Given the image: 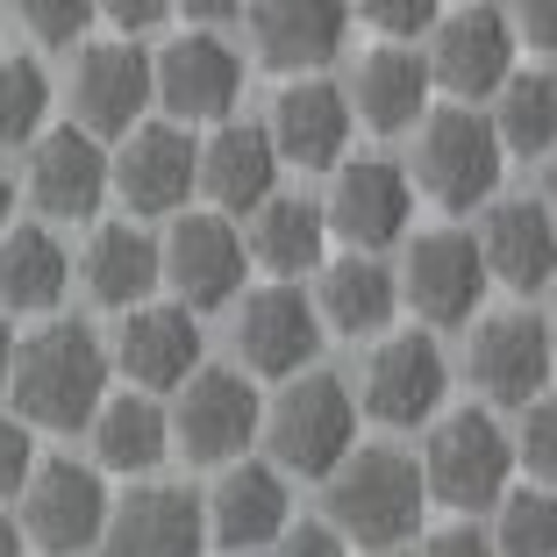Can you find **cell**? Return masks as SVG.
Instances as JSON below:
<instances>
[{
    "mask_svg": "<svg viewBox=\"0 0 557 557\" xmlns=\"http://www.w3.org/2000/svg\"><path fill=\"white\" fill-rule=\"evenodd\" d=\"M8 394L29 429H86L94 408L108 400V350L86 322H58L29 344H15Z\"/></svg>",
    "mask_w": 557,
    "mask_h": 557,
    "instance_id": "6da1fadb",
    "label": "cell"
},
{
    "mask_svg": "<svg viewBox=\"0 0 557 557\" xmlns=\"http://www.w3.org/2000/svg\"><path fill=\"white\" fill-rule=\"evenodd\" d=\"M422 508H429V486L408 450H350L329 472V522L350 543L394 550V543H408L422 529Z\"/></svg>",
    "mask_w": 557,
    "mask_h": 557,
    "instance_id": "7a4b0ae2",
    "label": "cell"
},
{
    "mask_svg": "<svg viewBox=\"0 0 557 557\" xmlns=\"http://www.w3.org/2000/svg\"><path fill=\"white\" fill-rule=\"evenodd\" d=\"M272 458L278 472L300 479H329L336 465L358 450V400L336 372H294V386L272 408Z\"/></svg>",
    "mask_w": 557,
    "mask_h": 557,
    "instance_id": "3957f363",
    "label": "cell"
},
{
    "mask_svg": "<svg viewBox=\"0 0 557 557\" xmlns=\"http://www.w3.org/2000/svg\"><path fill=\"white\" fill-rule=\"evenodd\" d=\"M500 172H508V144H500V129H493L486 115H472V108H436V115L422 122L414 180H422V194L443 200L450 214L486 208L493 186H500Z\"/></svg>",
    "mask_w": 557,
    "mask_h": 557,
    "instance_id": "277c9868",
    "label": "cell"
},
{
    "mask_svg": "<svg viewBox=\"0 0 557 557\" xmlns=\"http://www.w3.org/2000/svg\"><path fill=\"white\" fill-rule=\"evenodd\" d=\"M508 472H515V443L500 436V422H493L486 408L443 414L436 436H429V450H422L429 500H443V508H458V515L493 508V500L508 493Z\"/></svg>",
    "mask_w": 557,
    "mask_h": 557,
    "instance_id": "5b68a950",
    "label": "cell"
},
{
    "mask_svg": "<svg viewBox=\"0 0 557 557\" xmlns=\"http://www.w3.org/2000/svg\"><path fill=\"white\" fill-rule=\"evenodd\" d=\"M264 408H258V386H244V372H186V394L172 408V450H186L194 465H230L244 458V443L258 436Z\"/></svg>",
    "mask_w": 557,
    "mask_h": 557,
    "instance_id": "8992f818",
    "label": "cell"
},
{
    "mask_svg": "<svg viewBox=\"0 0 557 557\" xmlns=\"http://www.w3.org/2000/svg\"><path fill=\"white\" fill-rule=\"evenodd\" d=\"M108 529V486L94 465L50 458L22 479V536H36L50 557H79Z\"/></svg>",
    "mask_w": 557,
    "mask_h": 557,
    "instance_id": "52a82bcc",
    "label": "cell"
},
{
    "mask_svg": "<svg viewBox=\"0 0 557 557\" xmlns=\"http://www.w3.org/2000/svg\"><path fill=\"white\" fill-rule=\"evenodd\" d=\"M515 72V22L486 0L458 8V15H436V44H429V79L458 100L500 94V79Z\"/></svg>",
    "mask_w": 557,
    "mask_h": 557,
    "instance_id": "ba28073f",
    "label": "cell"
},
{
    "mask_svg": "<svg viewBox=\"0 0 557 557\" xmlns=\"http://www.w3.org/2000/svg\"><path fill=\"white\" fill-rule=\"evenodd\" d=\"M158 258L180 308H230L244 294V236L230 230V214H180Z\"/></svg>",
    "mask_w": 557,
    "mask_h": 557,
    "instance_id": "9c48e42d",
    "label": "cell"
},
{
    "mask_svg": "<svg viewBox=\"0 0 557 557\" xmlns=\"http://www.w3.org/2000/svg\"><path fill=\"white\" fill-rule=\"evenodd\" d=\"M400 286H408V300H414V314L422 322H472L479 314V300H486V286H493V272H486V258H479V236L472 230H429V236H414V250H408V264H400Z\"/></svg>",
    "mask_w": 557,
    "mask_h": 557,
    "instance_id": "30bf717a",
    "label": "cell"
},
{
    "mask_svg": "<svg viewBox=\"0 0 557 557\" xmlns=\"http://www.w3.org/2000/svg\"><path fill=\"white\" fill-rule=\"evenodd\" d=\"M100 557H208V500L186 486H136L108 508Z\"/></svg>",
    "mask_w": 557,
    "mask_h": 557,
    "instance_id": "8fae6325",
    "label": "cell"
},
{
    "mask_svg": "<svg viewBox=\"0 0 557 557\" xmlns=\"http://www.w3.org/2000/svg\"><path fill=\"white\" fill-rule=\"evenodd\" d=\"M236 350H244L250 372L294 379V372H308L314 350H322V314H314V300L300 294L294 278L258 286V294H244V314H236Z\"/></svg>",
    "mask_w": 557,
    "mask_h": 557,
    "instance_id": "7c38bea8",
    "label": "cell"
},
{
    "mask_svg": "<svg viewBox=\"0 0 557 557\" xmlns=\"http://www.w3.org/2000/svg\"><path fill=\"white\" fill-rule=\"evenodd\" d=\"M244 94V58L222 36H180L150 65V100L172 122H222Z\"/></svg>",
    "mask_w": 557,
    "mask_h": 557,
    "instance_id": "4fadbf2b",
    "label": "cell"
},
{
    "mask_svg": "<svg viewBox=\"0 0 557 557\" xmlns=\"http://www.w3.org/2000/svg\"><path fill=\"white\" fill-rule=\"evenodd\" d=\"M329 230L344 236L350 250H386L408 236L414 214V180L400 172L394 158H358L336 172V194H329Z\"/></svg>",
    "mask_w": 557,
    "mask_h": 557,
    "instance_id": "5bb4252c",
    "label": "cell"
},
{
    "mask_svg": "<svg viewBox=\"0 0 557 557\" xmlns=\"http://www.w3.org/2000/svg\"><path fill=\"white\" fill-rule=\"evenodd\" d=\"M550 364H557L550 322H536V314H522V308H500V314L479 322V336H472V379L500 400V408L536 400L543 386H550Z\"/></svg>",
    "mask_w": 557,
    "mask_h": 557,
    "instance_id": "9a60e30c",
    "label": "cell"
},
{
    "mask_svg": "<svg viewBox=\"0 0 557 557\" xmlns=\"http://www.w3.org/2000/svg\"><path fill=\"white\" fill-rule=\"evenodd\" d=\"M115 186L136 214H172L200 186V144L180 122H136L115 158Z\"/></svg>",
    "mask_w": 557,
    "mask_h": 557,
    "instance_id": "2e32d148",
    "label": "cell"
},
{
    "mask_svg": "<svg viewBox=\"0 0 557 557\" xmlns=\"http://www.w3.org/2000/svg\"><path fill=\"white\" fill-rule=\"evenodd\" d=\"M443 386H450V364L429 336H386L364 364V408L386 429H414L443 408Z\"/></svg>",
    "mask_w": 557,
    "mask_h": 557,
    "instance_id": "e0dca14e",
    "label": "cell"
},
{
    "mask_svg": "<svg viewBox=\"0 0 557 557\" xmlns=\"http://www.w3.org/2000/svg\"><path fill=\"white\" fill-rule=\"evenodd\" d=\"M350 36V0H250V44L272 72H314Z\"/></svg>",
    "mask_w": 557,
    "mask_h": 557,
    "instance_id": "ac0fdd59",
    "label": "cell"
},
{
    "mask_svg": "<svg viewBox=\"0 0 557 557\" xmlns=\"http://www.w3.org/2000/svg\"><path fill=\"white\" fill-rule=\"evenodd\" d=\"M108 180H115V164H108V150H100L94 129H50L36 136V158H29V194L44 214H58V222H86V214L108 200Z\"/></svg>",
    "mask_w": 557,
    "mask_h": 557,
    "instance_id": "d6986e66",
    "label": "cell"
},
{
    "mask_svg": "<svg viewBox=\"0 0 557 557\" xmlns=\"http://www.w3.org/2000/svg\"><path fill=\"white\" fill-rule=\"evenodd\" d=\"M72 108H79V129L129 136L150 108V58L136 44L79 50V65H72Z\"/></svg>",
    "mask_w": 557,
    "mask_h": 557,
    "instance_id": "ffe728a7",
    "label": "cell"
},
{
    "mask_svg": "<svg viewBox=\"0 0 557 557\" xmlns=\"http://www.w3.org/2000/svg\"><path fill=\"white\" fill-rule=\"evenodd\" d=\"M272 150L278 164H300V172H329L350 144V94H336L329 79H300L272 100Z\"/></svg>",
    "mask_w": 557,
    "mask_h": 557,
    "instance_id": "44dd1931",
    "label": "cell"
},
{
    "mask_svg": "<svg viewBox=\"0 0 557 557\" xmlns=\"http://www.w3.org/2000/svg\"><path fill=\"white\" fill-rule=\"evenodd\" d=\"M294 522V500H286V472L278 465H236L214 479L208 493V536L222 550H258V543H278V529Z\"/></svg>",
    "mask_w": 557,
    "mask_h": 557,
    "instance_id": "7402d4cb",
    "label": "cell"
},
{
    "mask_svg": "<svg viewBox=\"0 0 557 557\" xmlns=\"http://www.w3.org/2000/svg\"><path fill=\"white\" fill-rule=\"evenodd\" d=\"M200 186L222 214H250L258 200L278 194V150L264 122H222L200 144Z\"/></svg>",
    "mask_w": 557,
    "mask_h": 557,
    "instance_id": "603a6c76",
    "label": "cell"
},
{
    "mask_svg": "<svg viewBox=\"0 0 557 557\" xmlns=\"http://www.w3.org/2000/svg\"><path fill=\"white\" fill-rule=\"evenodd\" d=\"M479 258L500 286L515 294H536L557 278V214L536 208V200H500L479 230Z\"/></svg>",
    "mask_w": 557,
    "mask_h": 557,
    "instance_id": "cb8c5ba5",
    "label": "cell"
},
{
    "mask_svg": "<svg viewBox=\"0 0 557 557\" xmlns=\"http://www.w3.org/2000/svg\"><path fill=\"white\" fill-rule=\"evenodd\" d=\"M129 322H122V372L136 379V386H180L186 372L200 364V329H194V308H150V300H136V308H122Z\"/></svg>",
    "mask_w": 557,
    "mask_h": 557,
    "instance_id": "d4e9b609",
    "label": "cell"
},
{
    "mask_svg": "<svg viewBox=\"0 0 557 557\" xmlns=\"http://www.w3.org/2000/svg\"><path fill=\"white\" fill-rule=\"evenodd\" d=\"M400 308V278L394 264H379L372 250H350V258H336L322 272V300H314V314H322L329 329H344V336H372V329H386Z\"/></svg>",
    "mask_w": 557,
    "mask_h": 557,
    "instance_id": "484cf974",
    "label": "cell"
},
{
    "mask_svg": "<svg viewBox=\"0 0 557 557\" xmlns=\"http://www.w3.org/2000/svg\"><path fill=\"white\" fill-rule=\"evenodd\" d=\"M79 272H86V294H94L100 308H136V300L158 294L164 258H158V244H150L136 222H108V230H94Z\"/></svg>",
    "mask_w": 557,
    "mask_h": 557,
    "instance_id": "4316f807",
    "label": "cell"
},
{
    "mask_svg": "<svg viewBox=\"0 0 557 557\" xmlns=\"http://www.w3.org/2000/svg\"><path fill=\"white\" fill-rule=\"evenodd\" d=\"M429 58H414L408 44H386V50H372L358 65V115L372 122L379 136H400V129H414L422 122V108H429Z\"/></svg>",
    "mask_w": 557,
    "mask_h": 557,
    "instance_id": "83f0119b",
    "label": "cell"
},
{
    "mask_svg": "<svg viewBox=\"0 0 557 557\" xmlns=\"http://www.w3.org/2000/svg\"><path fill=\"white\" fill-rule=\"evenodd\" d=\"M72 286V258L50 230H0V308L50 314Z\"/></svg>",
    "mask_w": 557,
    "mask_h": 557,
    "instance_id": "f1b7e54d",
    "label": "cell"
},
{
    "mask_svg": "<svg viewBox=\"0 0 557 557\" xmlns=\"http://www.w3.org/2000/svg\"><path fill=\"white\" fill-rule=\"evenodd\" d=\"M94 450L108 472H158L164 450H172V414L158 408L150 394H122V400H100L94 408Z\"/></svg>",
    "mask_w": 557,
    "mask_h": 557,
    "instance_id": "f546056e",
    "label": "cell"
},
{
    "mask_svg": "<svg viewBox=\"0 0 557 557\" xmlns=\"http://www.w3.org/2000/svg\"><path fill=\"white\" fill-rule=\"evenodd\" d=\"M250 214H258V222H250V258H258V264H272L278 278L314 272V264H322V250H329V214L314 208V200L272 194V200H258Z\"/></svg>",
    "mask_w": 557,
    "mask_h": 557,
    "instance_id": "4dcf8cb0",
    "label": "cell"
},
{
    "mask_svg": "<svg viewBox=\"0 0 557 557\" xmlns=\"http://www.w3.org/2000/svg\"><path fill=\"white\" fill-rule=\"evenodd\" d=\"M500 144L515 158H543L557 150V72H508L500 79V115H493Z\"/></svg>",
    "mask_w": 557,
    "mask_h": 557,
    "instance_id": "1f68e13d",
    "label": "cell"
},
{
    "mask_svg": "<svg viewBox=\"0 0 557 557\" xmlns=\"http://www.w3.org/2000/svg\"><path fill=\"white\" fill-rule=\"evenodd\" d=\"M500 529H493V550L500 557H557V493L522 486V493H500Z\"/></svg>",
    "mask_w": 557,
    "mask_h": 557,
    "instance_id": "d6a6232c",
    "label": "cell"
},
{
    "mask_svg": "<svg viewBox=\"0 0 557 557\" xmlns=\"http://www.w3.org/2000/svg\"><path fill=\"white\" fill-rule=\"evenodd\" d=\"M50 115V79L36 58H0V144H29Z\"/></svg>",
    "mask_w": 557,
    "mask_h": 557,
    "instance_id": "836d02e7",
    "label": "cell"
},
{
    "mask_svg": "<svg viewBox=\"0 0 557 557\" xmlns=\"http://www.w3.org/2000/svg\"><path fill=\"white\" fill-rule=\"evenodd\" d=\"M515 458H522L543 486H557V394L522 400V436H515Z\"/></svg>",
    "mask_w": 557,
    "mask_h": 557,
    "instance_id": "e575fe53",
    "label": "cell"
},
{
    "mask_svg": "<svg viewBox=\"0 0 557 557\" xmlns=\"http://www.w3.org/2000/svg\"><path fill=\"white\" fill-rule=\"evenodd\" d=\"M94 15H100V0H22V22L44 44H79L94 29Z\"/></svg>",
    "mask_w": 557,
    "mask_h": 557,
    "instance_id": "d590c367",
    "label": "cell"
},
{
    "mask_svg": "<svg viewBox=\"0 0 557 557\" xmlns=\"http://www.w3.org/2000/svg\"><path fill=\"white\" fill-rule=\"evenodd\" d=\"M358 15L379 36H422V29H436L443 0H358Z\"/></svg>",
    "mask_w": 557,
    "mask_h": 557,
    "instance_id": "8d00e7d4",
    "label": "cell"
},
{
    "mask_svg": "<svg viewBox=\"0 0 557 557\" xmlns=\"http://www.w3.org/2000/svg\"><path fill=\"white\" fill-rule=\"evenodd\" d=\"M36 472V436L22 414H0V493H22V479Z\"/></svg>",
    "mask_w": 557,
    "mask_h": 557,
    "instance_id": "74e56055",
    "label": "cell"
},
{
    "mask_svg": "<svg viewBox=\"0 0 557 557\" xmlns=\"http://www.w3.org/2000/svg\"><path fill=\"white\" fill-rule=\"evenodd\" d=\"M278 557H344V529L336 522H286L278 529Z\"/></svg>",
    "mask_w": 557,
    "mask_h": 557,
    "instance_id": "f35d334b",
    "label": "cell"
},
{
    "mask_svg": "<svg viewBox=\"0 0 557 557\" xmlns=\"http://www.w3.org/2000/svg\"><path fill=\"white\" fill-rule=\"evenodd\" d=\"M422 557H500V550H493V536H479L472 522H450V529H436V536H429Z\"/></svg>",
    "mask_w": 557,
    "mask_h": 557,
    "instance_id": "ab89813d",
    "label": "cell"
},
{
    "mask_svg": "<svg viewBox=\"0 0 557 557\" xmlns=\"http://www.w3.org/2000/svg\"><path fill=\"white\" fill-rule=\"evenodd\" d=\"M100 15L115 22L122 36H136V29H158V22L172 15V0H100Z\"/></svg>",
    "mask_w": 557,
    "mask_h": 557,
    "instance_id": "60d3db41",
    "label": "cell"
},
{
    "mask_svg": "<svg viewBox=\"0 0 557 557\" xmlns=\"http://www.w3.org/2000/svg\"><path fill=\"white\" fill-rule=\"evenodd\" d=\"M515 29H522L529 44L557 50V0H515Z\"/></svg>",
    "mask_w": 557,
    "mask_h": 557,
    "instance_id": "b9f144b4",
    "label": "cell"
},
{
    "mask_svg": "<svg viewBox=\"0 0 557 557\" xmlns=\"http://www.w3.org/2000/svg\"><path fill=\"white\" fill-rule=\"evenodd\" d=\"M172 8H186L194 22H230V15H244V0H172Z\"/></svg>",
    "mask_w": 557,
    "mask_h": 557,
    "instance_id": "7bdbcfd3",
    "label": "cell"
},
{
    "mask_svg": "<svg viewBox=\"0 0 557 557\" xmlns=\"http://www.w3.org/2000/svg\"><path fill=\"white\" fill-rule=\"evenodd\" d=\"M0 557H22V529L8 522V515H0Z\"/></svg>",
    "mask_w": 557,
    "mask_h": 557,
    "instance_id": "ee69618b",
    "label": "cell"
},
{
    "mask_svg": "<svg viewBox=\"0 0 557 557\" xmlns=\"http://www.w3.org/2000/svg\"><path fill=\"white\" fill-rule=\"evenodd\" d=\"M8 364H15V329L0 322V386H8Z\"/></svg>",
    "mask_w": 557,
    "mask_h": 557,
    "instance_id": "f6af8a7d",
    "label": "cell"
},
{
    "mask_svg": "<svg viewBox=\"0 0 557 557\" xmlns=\"http://www.w3.org/2000/svg\"><path fill=\"white\" fill-rule=\"evenodd\" d=\"M8 214H15V180L0 172V230H8Z\"/></svg>",
    "mask_w": 557,
    "mask_h": 557,
    "instance_id": "bcb514c9",
    "label": "cell"
},
{
    "mask_svg": "<svg viewBox=\"0 0 557 557\" xmlns=\"http://www.w3.org/2000/svg\"><path fill=\"white\" fill-rule=\"evenodd\" d=\"M543 208L557 214V158H550V172H543Z\"/></svg>",
    "mask_w": 557,
    "mask_h": 557,
    "instance_id": "7dc6e473",
    "label": "cell"
},
{
    "mask_svg": "<svg viewBox=\"0 0 557 557\" xmlns=\"http://www.w3.org/2000/svg\"><path fill=\"white\" fill-rule=\"evenodd\" d=\"M550 344H557V314H550Z\"/></svg>",
    "mask_w": 557,
    "mask_h": 557,
    "instance_id": "c3c4849f",
    "label": "cell"
}]
</instances>
